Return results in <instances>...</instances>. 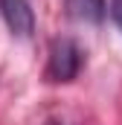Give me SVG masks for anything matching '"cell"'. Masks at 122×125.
Masks as SVG:
<instances>
[{"mask_svg":"<svg viewBox=\"0 0 122 125\" xmlns=\"http://www.w3.org/2000/svg\"><path fill=\"white\" fill-rule=\"evenodd\" d=\"M81 47L73 38H55L50 47V61H47V79L50 82H73L81 70Z\"/></svg>","mask_w":122,"mask_h":125,"instance_id":"cell-1","label":"cell"},{"mask_svg":"<svg viewBox=\"0 0 122 125\" xmlns=\"http://www.w3.org/2000/svg\"><path fill=\"white\" fill-rule=\"evenodd\" d=\"M0 15L15 38H29L35 32V12L29 0H0Z\"/></svg>","mask_w":122,"mask_h":125,"instance_id":"cell-2","label":"cell"},{"mask_svg":"<svg viewBox=\"0 0 122 125\" xmlns=\"http://www.w3.org/2000/svg\"><path fill=\"white\" fill-rule=\"evenodd\" d=\"M67 15L79 23H102L105 18V0H64Z\"/></svg>","mask_w":122,"mask_h":125,"instance_id":"cell-3","label":"cell"},{"mask_svg":"<svg viewBox=\"0 0 122 125\" xmlns=\"http://www.w3.org/2000/svg\"><path fill=\"white\" fill-rule=\"evenodd\" d=\"M111 18H113V23L122 29V0H111Z\"/></svg>","mask_w":122,"mask_h":125,"instance_id":"cell-4","label":"cell"},{"mask_svg":"<svg viewBox=\"0 0 122 125\" xmlns=\"http://www.w3.org/2000/svg\"><path fill=\"white\" fill-rule=\"evenodd\" d=\"M50 125H64V122H50Z\"/></svg>","mask_w":122,"mask_h":125,"instance_id":"cell-5","label":"cell"}]
</instances>
